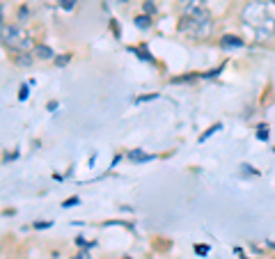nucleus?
<instances>
[{"mask_svg": "<svg viewBox=\"0 0 275 259\" xmlns=\"http://www.w3.org/2000/svg\"><path fill=\"white\" fill-rule=\"evenodd\" d=\"M69 58H71V55H58V60H55V65H58V66H65L67 62H69Z\"/></svg>", "mask_w": 275, "mask_h": 259, "instance_id": "13", "label": "nucleus"}, {"mask_svg": "<svg viewBox=\"0 0 275 259\" xmlns=\"http://www.w3.org/2000/svg\"><path fill=\"white\" fill-rule=\"evenodd\" d=\"M28 94H30L28 85H21V90H18V99H21V101H25V99H28Z\"/></svg>", "mask_w": 275, "mask_h": 259, "instance_id": "11", "label": "nucleus"}, {"mask_svg": "<svg viewBox=\"0 0 275 259\" xmlns=\"http://www.w3.org/2000/svg\"><path fill=\"white\" fill-rule=\"evenodd\" d=\"M220 46H222V49H227V51L229 49H243L245 42L241 39V37H236V35H225L220 39Z\"/></svg>", "mask_w": 275, "mask_h": 259, "instance_id": "4", "label": "nucleus"}, {"mask_svg": "<svg viewBox=\"0 0 275 259\" xmlns=\"http://www.w3.org/2000/svg\"><path fill=\"white\" fill-rule=\"evenodd\" d=\"M215 131H220V124H213V127H211V129H209V131L204 133V135H200V142H204V140L209 138V135H213V133H215Z\"/></svg>", "mask_w": 275, "mask_h": 259, "instance_id": "10", "label": "nucleus"}, {"mask_svg": "<svg viewBox=\"0 0 275 259\" xmlns=\"http://www.w3.org/2000/svg\"><path fill=\"white\" fill-rule=\"evenodd\" d=\"M129 158H131V161H138V163H144V161H154V154H144L142 149H133L131 154H129Z\"/></svg>", "mask_w": 275, "mask_h": 259, "instance_id": "6", "label": "nucleus"}, {"mask_svg": "<svg viewBox=\"0 0 275 259\" xmlns=\"http://www.w3.org/2000/svg\"><path fill=\"white\" fill-rule=\"evenodd\" d=\"M5 28V23H2V9H0V30Z\"/></svg>", "mask_w": 275, "mask_h": 259, "instance_id": "20", "label": "nucleus"}, {"mask_svg": "<svg viewBox=\"0 0 275 259\" xmlns=\"http://www.w3.org/2000/svg\"><path fill=\"white\" fill-rule=\"evenodd\" d=\"M241 21H243V25L252 28V32H255L259 42L271 39L275 35V16L269 12L266 2H259V0L248 2L243 7V12H241Z\"/></svg>", "mask_w": 275, "mask_h": 259, "instance_id": "2", "label": "nucleus"}, {"mask_svg": "<svg viewBox=\"0 0 275 259\" xmlns=\"http://www.w3.org/2000/svg\"><path fill=\"white\" fill-rule=\"evenodd\" d=\"M73 259H92V257H90V253H85V250H83V253H78Z\"/></svg>", "mask_w": 275, "mask_h": 259, "instance_id": "19", "label": "nucleus"}, {"mask_svg": "<svg viewBox=\"0 0 275 259\" xmlns=\"http://www.w3.org/2000/svg\"><path fill=\"white\" fill-rule=\"evenodd\" d=\"M257 138H259V140H269V138H271L269 124H259V127H257Z\"/></svg>", "mask_w": 275, "mask_h": 259, "instance_id": "8", "label": "nucleus"}, {"mask_svg": "<svg viewBox=\"0 0 275 259\" xmlns=\"http://www.w3.org/2000/svg\"><path fill=\"white\" fill-rule=\"evenodd\" d=\"M144 12H147V14H154L156 12V7L151 5V0H147V2H144Z\"/></svg>", "mask_w": 275, "mask_h": 259, "instance_id": "17", "label": "nucleus"}, {"mask_svg": "<svg viewBox=\"0 0 275 259\" xmlns=\"http://www.w3.org/2000/svg\"><path fill=\"white\" fill-rule=\"evenodd\" d=\"M0 42L5 44L7 49L21 51V53L28 51V49H32L30 35H28V30L21 28V25H5V28L0 30Z\"/></svg>", "mask_w": 275, "mask_h": 259, "instance_id": "3", "label": "nucleus"}, {"mask_svg": "<svg viewBox=\"0 0 275 259\" xmlns=\"http://www.w3.org/2000/svg\"><path fill=\"white\" fill-rule=\"evenodd\" d=\"M266 246H269V248H273V250H275V241H266Z\"/></svg>", "mask_w": 275, "mask_h": 259, "instance_id": "21", "label": "nucleus"}, {"mask_svg": "<svg viewBox=\"0 0 275 259\" xmlns=\"http://www.w3.org/2000/svg\"><path fill=\"white\" fill-rule=\"evenodd\" d=\"M136 25H138V28H140V30H147V28H149V25H151L149 16H144V14H142V16H136Z\"/></svg>", "mask_w": 275, "mask_h": 259, "instance_id": "7", "label": "nucleus"}, {"mask_svg": "<svg viewBox=\"0 0 275 259\" xmlns=\"http://www.w3.org/2000/svg\"><path fill=\"white\" fill-rule=\"evenodd\" d=\"M271 2H273V5H275V0H271Z\"/></svg>", "mask_w": 275, "mask_h": 259, "instance_id": "23", "label": "nucleus"}, {"mask_svg": "<svg viewBox=\"0 0 275 259\" xmlns=\"http://www.w3.org/2000/svg\"><path fill=\"white\" fill-rule=\"evenodd\" d=\"M35 227L37 229H44V227H51V223H48V220H46V223H44V220H39V223H35Z\"/></svg>", "mask_w": 275, "mask_h": 259, "instance_id": "18", "label": "nucleus"}, {"mask_svg": "<svg viewBox=\"0 0 275 259\" xmlns=\"http://www.w3.org/2000/svg\"><path fill=\"white\" fill-rule=\"evenodd\" d=\"M21 66H25V65H32V55H21V60H16Z\"/></svg>", "mask_w": 275, "mask_h": 259, "instance_id": "14", "label": "nucleus"}, {"mask_svg": "<svg viewBox=\"0 0 275 259\" xmlns=\"http://www.w3.org/2000/svg\"><path fill=\"white\" fill-rule=\"evenodd\" d=\"M211 30H213V18H211L209 7L204 5V0L186 2L184 18L179 21V32L193 37V39H204Z\"/></svg>", "mask_w": 275, "mask_h": 259, "instance_id": "1", "label": "nucleus"}, {"mask_svg": "<svg viewBox=\"0 0 275 259\" xmlns=\"http://www.w3.org/2000/svg\"><path fill=\"white\" fill-rule=\"evenodd\" d=\"M181 2H191V0H181Z\"/></svg>", "mask_w": 275, "mask_h": 259, "instance_id": "22", "label": "nucleus"}, {"mask_svg": "<svg viewBox=\"0 0 275 259\" xmlns=\"http://www.w3.org/2000/svg\"><path fill=\"white\" fill-rule=\"evenodd\" d=\"M195 253H198L200 257H206V255H209V246H195Z\"/></svg>", "mask_w": 275, "mask_h": 259, "instance_id": "12", "label": "nucleus"}, {"mask_svg": "<svg viewBox=\"0 0 275 259\" xmlns=\"http://www.w3.org/2000/svg\"><path fill=\"white\" fill-rule=\"evenodd\" d=\"M76 2H78V0H58V5H60L65 12H71L73 7H76Z\"/></svg>", "mask_w": 275, "mask_h": 259, "instance_id": "9", "label": "nucleus"}, {"mask_svg": "<svg viewBox=\"0 0 275 259\" xmlns=\"http://www.w3.org/2000/svg\"><path fill=\"white\" fill-rule=\"evenodd\" d=\"M151 99H158V94H144V97H138L136 103H142V101H151Z\"/></svg>", "mask_w": 275, "mask_h": 259, "instance_id": "15", "label": "nucleus"}, {"mask_svg": "<svg viewBox=\"0 0 275 259\" xmlns=\"http://www.w3.org/2000/svg\"><path fill=\"white\" fill-rule=\"evenodd\" d=\"M241 259H248V257H241Z\"/></svg>", "mask_w": 275, "mask_h": 259, "instance_id": "24", "label": "nucleus"}, {"mask_svg": "<svg viewBox=\"0 0 275 259\" xmlns=\"http://www.w3.org/2000/svg\"><path fill=\"white\" fill-rule=\"evenodd\" d=\"M76 204H78V197H69V199L65 202V204H62V206H67V209H71V206H76Z\"/></svg>", "mask_w": 275, "mask_h": 259, "instance_id": "16", "label": "nucleus"}, {"mask_svg": "<svg viewBox=\"0 0 275 259\" xmlns=\"http://www.w3.org/2000/svg\"><path fill=\"white\" fill-rule=\"evenodd\" d=\"M32 58H37V60H53V49L51 46H46V44H39V46H35L32 49Z\"/></svg>", "mask_w": 275, "mask_h": 259, "instance_id": "5", "label": "nucleus"}]
</instances>
